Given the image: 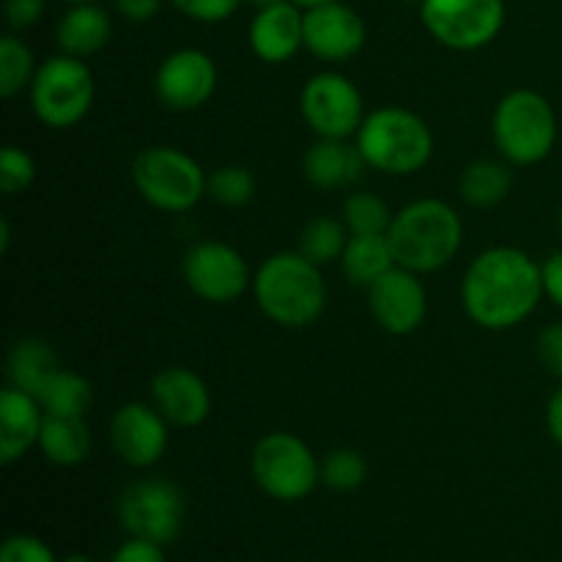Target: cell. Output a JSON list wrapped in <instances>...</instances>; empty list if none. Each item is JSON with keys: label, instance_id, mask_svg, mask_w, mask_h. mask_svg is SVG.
I'll use <instances>...</instances> for the list:
<instances>
[{"label": "cell", "instance_id": "6da1fadb", "mask_svg": "<svg viewBox=\"0 0 562 562\" xmlns=\"http://www.w3.org/2000/svg\"><path fill=\"white\" fill-rule=\"evenodd\" d=\"M541 263L519 247H488L472 258L461 280V305L483 329L519 327L543 300Z\"/></svg>", "mask_w": 562, "mask_h": 562}, {"label": "cell", "instance_id": "7a4b0ae2", "mask_svg": "<svg viewBox=\"0 0 562 562\" xmlns=\"http://www.w3.org/2000/svg\"><path fill=\"white\" fill-rule=\"evenodd\" d=\"M252 296L269 322L285 329H305L327 307V280L322 267L307 261L300 250H283L256 269Z\"/></svg>", "mask_w": 562, "mask_h": 562}, {"label": "cell", "instance_id": "3957f363", "mask_svg": "<svg viewBox=\"0 0 562 562\" xmlns=\"http://www.w3.org/2000/svg\"><path fill=\"white\" fill-rule=\"evenodd\" d=\"M395 263L409 272L431 274L453 263L464 245L461 214L439 198H417L398 209L387 231Z\"/></svg>", "mask_w": 562, "mask_h": 562}, {"label": "cell", "instance_id": "277c9868", "mask_svg": "<svg viewBox=\"0 0 562 562\" xmlns=\"http://www.w3.org/2000/svg\"><path fill=\"white\" fill-rule=\"evenodd\" d=\"M355 143L368 168L384 176H415L434 157L431 126L401 104H384L368 113Z\"/></svg>", "mask_w": 562, "mask_h": 562}, {"label": "cell", "instance_id": "5b68a950", "mask_svg": "<svg viewBox=\"0 0 562 562\" xmlns=\"http://www.w3.org/2000/svg\"><path fill=\"white\" fill-rule=\"evenodd\" d=\"M492 135L505 162L530 168L552 154L558 143V113L543 93L516 88L494 108Z\"/></svg>", "mask_w": 562, "mask_h": 562}, {"label": "cell", "instance_id": "8992f818", "mask_svg": "<svg viewBox=\"0 0 562 562\" xmlns=\"http://www.w3.org/2000/svg\"><path fill=\"white\" fill-rule=\"evenodd\" d=\"M206 176L195 157L176 146H148L132 159V184L165 214L192 212L206 198Z\"/></svg>", "mask_w": 562, "mask_h": 562}, {"label": "cell", "instance_id": "52a82bcc", "mask_svg": "<svg viewBox=\"0 0 562 562\" xmlns=\"http://www.w3.org/2000/svg\"><path fill=\"white\" fill-rule=\"evenodd\" d=\"M250 475L267 497L300 503L322 483V461L302 437L289 431L263 434L250 453Z\"/></svg>", "mask_w": 562, "mask_h": 562}, {"label": "cell", "instance_id": "ba28073f", "mask_svg": "<svg viewBox=\"0 0 562 562\" xmlns=\"http://www.w3.org/2000/svg\"><path fill=\"white\" fill-rule=\"evenodd\" d=\"M31 110L49 130H71L93 108V71L75 55L58 53L36 69L31 88Z\"/></svg>", "mask_w": 562, "mask_h": 562}, {"label": "cell", "instance_id": "9c48e42d", "mask_svg": "<svg viewBox=\"0 0 562 562\" xmlns=\"http://www.w3.org/2000/svg\"><path fill=\"white\" fill-rule=\"evenodd\" d=\"M187 503L181 488L168 477L132 481L119 497V521L132 538L168 547L181 536Z\"/></svg>", "mask_w": 562, "mask_h": 562}, {"label": "cell", "instance_id": "30bf717a", "mask_svg": "<svg viewBox=\"0 0 562 562\" xmlns=\"http://www.w3.org/2000/svg\"><path fill=\"white\" fill-rule=\"evenodd\" d=\"M420 20L442 47L472 53L499 36L505 0H420Z\"/></svg>", "mask_w": 562, "mask_h": 562}, {"label": "cell", "instance_id": "8fae6325", "mask_svg": "<svg viewBox=\"0 0 562 562\" xmlns=\"http://www.w3.org/2000/svg\"><path fill=\"white\" fill-rule=\"evenodd\" d=\"M300 113L316 137L351 140L366 121L360 88L340 71H318L302 86Z\"/></svg>", "mask_w": 562, "mask_h": 562}, {"label": "cell", "instance_id": "7c38bea8", "mask_svg": "<svg viewBox=\"0 0 562 562\" xmlns=\"http://www.w3.org/2000/svg\"><path fill=\"white\" fill-rule=\"evenodd\" d=\"M181 274L187 289L209 305H231L252 289V274L241 252L220 239H201L187 247Z\"/></svg>", "mask_w": 562, "mask_h": 562}, {"label": "cell", "instance_id": "4fadbf2b", "mask_svg": "<svg viewBox=\"0 0 562 562\" xmlns=\"http://www.w3.org/2000/svg\"><path fill=\"white\" fill-rule=\"evenodd\" d=\"M220 86L217 64L198 47H181L165 55L154 75V93L173 113H192L214 97Z\"/></svg>", "mask_w": 562, "mask_h": 562}, {"label": "cell", "instance_id": "5bb4252c", "mask_svg": "<svg viewBox=\"0 0 562 562\" xmlns=\"http://www.w3.org/2000/svg\"><path fill=\"white\" fill-rule=\"evenodd\" d=\"M168 442L170 423L159 415L154 404L130 401L110 417V445L126 467L148 470V467L159 464Z\"/></svg>", "mask_w": 562, "mask_h": 562}, {"label": "cell", "instance_id": "9a60e30c", "mask_svg": "<svg viewBox=\"0 0 562 562\" xmlns=\"http://www.w3.org/2000/svg\"><path fill=\"white\" fill-rule=\"evenodd\" d=\"M371 316L384 333L404 338L420 329L428 313V294L420 274L404 267H393L368 289Z\"/></svg>", "mask_w": 562, "mask_h": 562}, {"label": "cell", "instance_id": "2e32d148", "mask_svg": "<svg viewBox=\"0 0 562 562\" xmlns=\"http://www.w3.org/2000/svg\"><path fill=\"white\" fill-rule=\"evenodd\" d=\"M366 22L344 0L305 9V49L324 64H346L366 47Z\"/></svg>", "mask_w": 562, "mask_h": 562}, {"label": "cell", "instance_id": "e0dca14e", "mask_svg": "<svg viewBox=\"0 0 562 562\" xmlns=\"http://www.w3.org/2000/svg\"><path fill=\"white\" fill-rule=\"evenodd\" d=\"M151 404L176 428H195L212 412V393L192 368L168 366L154 373Z\"/></svg>", "mask_w": 562, "mask_h": 562}, {"label": "cell", "instance_id": "ac0fdd59", "mask_svg": "<svg viewBox=\"0 0 562 562\" xmlns=\"http://www.w3.org/2000/svg\"><path fill=\"white\" fill-rule=\"evenodd\" d=\"M250 49L263 64H285L305 47V9L291 0L258 9L250 22Z\"/></svg>", "mask_w": 562, "mask_h": 562}, {"label": "cell", "instance_id": "d6986e66", "mask_svg": "<svg viewBox=\"0 0 562 562\" xmlns=\"http://www.w3.org/2000/svg\"><path fill=\"white\" fill-rule=\"evenodd\" d=\"M44 406L20 387L5 384L0 393V464L11 467L38 445L44 426Z\"/></svg>", "mask_w": 562, "mask_h": 562}, {"label": "cell", "instance_id": "ffe728a7", "mask_svg": "<svg viewBox=\"0 0 562 562\" xmlns=\"http://www.w3.org/2000/svg\"><path fill=\"white\" fill-rule=\"evenodd\" d=\"M366 168L357 143L333 140V137H318L302 159V173L316 190H344L355 184Z\"/></svg>", "mask_w": 562, "mask_h": 562}, {"label": "cell", "instance_id": "44dd1931", "mask_svg": "<svg viewBox=\"0 0 562 562\" xmlns=\"http://www.w3.org/2000/svg\"><path fill=\"white\" fill-rule=\"evenodd\" d=\"M110 36H113V20L110 11L99 3L69 5V11L55 25V44L60 53L82 60L108 47Z\"/></svg>", "mask_w": 562, "mask_h": 562}, {"label": "cell", "instance_id": "7402d4cb", "mask_svg": "<svg viewBox=\"0 0 562 562\" xmlns=\"http://www.w3.org/2000/svg\"><path fill=\"white\" fill-rule=\"evenodd\" d=\"M60 360L53 346L42 338H22L11 346L9 362H5V379L11 387H20L36 398L44 384L60 371Z\"/></svg>", "mask_w": 562, "mask_h": 562}, {"label": "cell", "instance_id": "603a6c76", "mask_svg": "<svg viewBox=\"0 0 562 562\" xmlns=\"http://www.w3.org/2000/svg\"><path fill=\"white\" fill-rule=\"evenodd\" d=\"M38 450L55 467H77L91 453V431L86 417L44 415Z\"/></svg>", "mask_w": 562, "mask_h": 562}, {"label": "cell", "instance_id": "cb8c5ba5", "mask_svg": "<svg viewBox=\"0 0 562 562\" xmlns=\"http://www.w3.org/2000/svg\"><path fill=\"white\" fill-rule=\"evenodd\" d=\"M393 267H398V263H395L387 234L349 236V245H346L344 256H340V269H344L346 280L362 285V289H371Z\"/></svg>", "mask_w": 562, "mask_h": 562}, {"label": "cell", "instance_id": "d4e9b609", "mask_svg": "<svg viewBox=\"0 0 562 562\" xmlns=\"http://www.w3.org/2000/svg\"><path fill=\"white\" fill-rule=\"evenodd\" d=\"M510 187H514V176L505 162L497 159H477L461 170L459 192L470 206L475 209H492L508 198Z\"/></svg>", "mask_w": 562, "mask_h": 562}, {"label": "cell", "instance_id": "484cf974", "mask_svg": "<svg viewBox=\"0 0 562 562\" xmlns=\"http://www.w3.org/2000/svg\"><path fill=\"white\" fill-rule=\"evenodd\" d=\"M36 398L47 415L86 417L88 406H91L93 401V387L82 373L71 371V368H60V371L44 384V390Z\"/></svg>", "mask_w": 562, "mask_h": 562}, {"label": "cell", "instance_id": "4316f807", "mask_svg": "<svg viewBox=\"0 0 562 562\" xmlns=\"http://www.w3.org/2000/svg\"><path fill=\"white\" fill-rule=\"evenodd\" d=\"M349 236L351 234L344 225V220L322 214V217H313L311 223L302 228L296 250H300L307 261L316 263V267H327V263L340 261L346 245H349Z\"/></svg>", "mask_w": 562, "mask_h": 562}, {"label": "cell", "instance_id": "83f0119b", "mask_svg": "<svg viewBox=\"0 0 562 562\" xmlns=\"http://www.w3.org/2000/svg\"><path fill=\"white\" fill-rule=\"evenodd\" d=\"M393 217V209L376 192H351V195H346L344 212H340V220L351 236L387 234Z\"/></svg>", "mask_w": 562, "mask_h": 562}, {"label": "cell", "instance_id": "f1b7e54d", "mask_svg": "<svg viewBox=\"0 0 562 562\" xmlns=\"http://www.w3.org/2000/svg\"><path fill=\"white\" fill-rule=\"evenodd\" d=\"M36 69L31 47L14 33H5L0 38V97L14 99L16 93L31 88Z\"/></svg>", "mask_w": 562, "mask_h": 562}, {"label": "cell", "instance_id": "f546056e", "mask_svg": "<svg viewBox=\"0 0 562 562\" xmlns=\"http://www.w3.org/2000/svg\"><path fill=\"white\" fill-rule=\"evenodd\" d=\"M258 190L256 173L245 165H223L206 176V198H212L217 206L241 209L252 201Z\"/></svg>", "mask_w": 562, "mask_h": 562}, {"label": "cell", "instance_id": "4dcf8cb0", "mask_svg": "<svg viewBox=\"0 0 562 562\" xmlns=\"http://www.w3.org/2000/svg\"><path fill=\"white\" fill-rule=\"evenodd\" d=\"M368 481V461L355 448H335L322 459V483L333 492H357Z\"/></svg>", "mask_w": 562, "mask_h": 562}, {"label": "cell", "instance_id": "1f68e13d", "mask_svg": "<svg viewBox=\"0 0 562 562\" xmlns=\"http://www.w3.org/2000/svg\"><path fill=\"white\" fill-rule=\"evenodd\" d=\"M36 181V162L31 154L20 146H5L0 151V190L5 195L25 192Z\"/></svg>", "mask_w": 562, "mask_h": 562}, {"label": "cell", "instance_id": "d6a6232c", "mask_svg": "<svg viewBox=\"0 0 562 562\" xmlns=\"http://www.w3.org/2000/svg\"><path fill=\"white\" fill-rule=\"evenodd\" d=\"M245 0H170L181 16L192 22H203V25H217V22L231 20L239 11Z\"/></svg>", "mask_w": 562, "mask_h": 562}, {"label": "cell", "instance_id": "836d02e7", "mask_svg": "<svg viewBox=\"0 0 562 562\" xmlns=\"http://www.w3.org/2000/svg\"><path fill=\"white\" fill-rule=\"evenodd\" d=\"M0 562H58V558L42 538L16 532V536L5 538L0 547Z\"/></svg>", "mask_w": 562, "mask_h": 562}, {"label": "cell", "instance_id": "e575fe53", "mask_svg": "<svg viewBox=\"0 0 562 562\" xmlns=\"http://www.w3.org/2000/svg\"><path fill=\"white\" fill-rule=\"evenodd\" d=\"M536 351L541 366L547 368L552 376L562 379V324H549L538 333Z\"/></svg>", "mask_w": 562, "mask_h": 562}, {"label": "cell", "instance_id": "d590c367", "mask_svg": "<svg viewBox=\"0 0 562 562\" xmlns=\"http://www.w3.org/2000/svg\"><path fill=\"white\" fill-rule=\"evenodd\" d=\"M47 0H5L3 16L11 31H27L44 16Z\"/></svg>", "mask_w": 562, "mask_h": 562}, {"label": "cell", "instance_id": "8d00e7d4", "mask_svg": "<svg viewBox=\"0 0 562 562\" xmlns=\"http://www.w3.org/2000/svg\"><path fill=\"white\" fill-rule=\"evenodd\" d=\"M165 547L159 543L146 541V538H126L119 549L113 552L110 562H168L162 552Z\"/></svg>", "mask_w": 562, "mask_h": 562}, {"label": "cell", "instance_id": "74e56055", "mask_svg": "<svg viewBox=\"0 0 562 562\" xmlns=\"http://www.w3.org/2000/svg\"><path fill=\"white\" fill-rule=\"evenodd\" d=\"M543 274V294L554 302V305L562 307V250L549 256L547 261L541 263Z\"/></svg>", "mask_w": 562, "mask_h": 562}, {"label": "cell", "instance_id": "f35d334b", "mask_svg": "<svg viewBox=\"0 0 562 562\" xmlns=\"http://www.w3.org/2000/svg\"><path fill=\"white\" fill-rule=\"evenodd\" d=\"M115 11L130 22H148L159 14L162 0H113Z\"/></svg>", "mask_w": 562, "mask_h": 562}, {"label": "cell", "instance_id": "ab89813d", "mask_svg": "<svg viewBox=\"0 0 562 562\" xmlns=\"http://www.w3.org/2000/svg\"><path fill=\"white\" fill-rule=\"evenodd\" d=\"M547 428L552 434L554 442L562 448V387L554 390L552 398L547 404Z\"/></svg>", "mask_w": 562, "mask_h": 562}, {"label": "cell", "instance_id": "60d3db41", "mask_svg": "<svg viewBox=\"0 0 562 562\" xmlns=\"http://www.w3.org/2000/svg\"><path fill=\"white\" fill-rule=\"evenodd\" d=\"M9 220H0V252H9Z\"/></svg>", "mask_w": 562, "mask_h": 562}, {"label": "cell", "instance_id": "b9f144b4", "mask_svg": "<svg viewBox=\"0 0 562 562\" xmlns=\"http://www.w3.org/2000/svg\"><path fill=\"white\" fill-rule=\"evenodd\" d=\"M291 3H296V5H300V9H313V5L335 3V0H291Z\"/></svg>", "mask_w": 562, "mask_h": 562}, {"label": "cell", "instance_id": "7bdbcfd3", "mask_svg": "<svg viewBox=\"0 0 562 562\" xmlns=\"http://www.w3.org/2000/svg\"><path fill=\"white\" fill-rule=\"evenodd\" d=\"M58 562H97V560H91V558H88V554L71 552V554H66V558H60Z\"/></svg>", "mask_w": 562, "mask_h": 562}, {"label": "cell", "instance_id": "ee69618b", "mask_svg": "<svg viewBox=\"0 0 562 562\" xmlns=\"http://www.w3.org/2000/svg\"><path fill=\"white\" fill-rule=\"evenodd\" d=\"M245 3L256 5V11H258V9H267V5H274V3H283V0H245Z\"/></svg>", "mask_w": 562, "mask_h": 562}, {"label": "cell", "instance_id": "f6af8a7d", "mask_svg": "<svg viewBox=\"0 0 562 562\" xmlns=\"http://www.w3.org/2000/svg\"><path fill=\"white\" fill-rule=\"evenodd\" d=\"M64 3H69V5H77V3H99V0H64Z\"/></svg>", "mask_w": 562, "mask_h": 562}, {"label": "cell", "instance_id": "bcb514c9", "mask_svg": "<svg viewBox=\"0 0 562 562\" xmlns=\"http://www.w3.org/2000/svg\"><path fill=\"white\" fill-rule=\"evenodd\" d=\"M560 234H562V212H560Z\"/></svg>", "mask_w": 562, "mask_h": 562}, {"label": "cell", "instance_id": "7dc6e473", "mask_svg": "<svg viewBox=\"0 0 562 562\" xmlns=\"http://www.w3.org/2000/svg\"><path fill=\"white\" fill-rule=\"evenodd\" d=\"M417 3H420V0H417Z\"/></svg>", "mask_w": 562, "mask_h": 562}]
</instances>
